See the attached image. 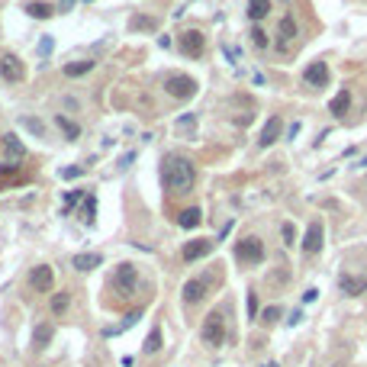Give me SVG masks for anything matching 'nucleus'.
<instances>
[{
	"instance_id": "obj_1",
	"label": "nucleus",
	"mask_w": 367,
	"mask_h": 367,
	"mask_svg": "<svg viewBox=\"0 0 367 367\" xmlns=\"http://www.w3.org/2000/svg\"><path fill=\"white\" fill-rule=\"evenodd\" d=\"M161 174H164L168 190H174V193H190L193 183H197V168H193V161H187V158H180V155L164 158Z\"/></svg>"
},
{
	"instance_id": "obj_2",
	"label": "nucleus",
	"mask_w": 367,
	"mask_h": 367,
	"mask_svg": "<svg viewBox=\"0 0 367 367\" xmlns=\"http://www.w3.org/2000/svg\"><path fill=\"white\" fill-rule=\"evenodd\" d=\"M200 338H203L210 348H223V345H226V316H223V309H213V313L203 319Z\"/></svg>"
},
{
	"instance_id": "obj_3",
	"label": "nucleus",
	"mask_w": 367,
	"mask_h": 367,
	"mask_svg": "<svg viewBox=\"0 0 367 367\" xmlns=\"http://www.w3.org/2000/svg\"><path fill=\"white\" fill-rule=\"evenodd\" d=\"M113 287L119 293V300H132V297H136V293H139V271H136V264L122 261L116 277H113Z\"/></svg>"
},
{
	"instance_id": "obj_4",
	"label": "nucleus",
	"mask_w": 367,
	"mask_h": 367,
	"mask_svg": "<svg viewBox=\"0 0 367 367\" xmlns=\"http://www.w3.org/2000/svg\"><path fill=\"white\" fill-rule=\"evenodd\" d=\"M164 90L174 97V100H180V103H187V100H193L197 97V81H193L190 75H171L168 81H164Z\"/></svg>"
},
{
	"instance_id": "obj_5",
	"label": "nucleus",
	"mask_w": 367,
	"mask_h": 367,
	"mask_svg": "<svg viewBox=\"0 0 367 367\" xmlns=\"http://www.w3.org/2000/svg\"><path fill=\"white\" fill-rule=\"evenodd\" d=\"M177 45H180V52L187 55V58H203V52H206V35H203L200 29H187V32L177 35Z\"/></svg>"
},
{
	"instance_id": "obj_6",
	"label": "nucleus",
	"mask_w": 367,
	"mask_h": 367,
	"mask_svg": "<svg viewBox=\"0 0 367 367\" xmlns=\"http://www.w3.org/2000/svg\"><path fill=\"white\" fill-rule=\"evenodd\" d=\"M235 254H238V261H242V264H261V261H264V245H261V238L248 235V238H242V242H238Z\"/></svg>"
},
{
	"instance_id": "obj_7",
	"label": "nucleus",
	"mask_w": 367,
	"mask_h": 367,
	"mask_svg": "<svg viewBox=\"0 0 367 367\" xmlns=\"http://www.w3.org/2000/svg\"><path fill=\"white\" fill-rule=\"evenodd\" d=\"M52 284H55V271L48 264H35L32 271H29V287L35 290V293H48L52 290Z\"/></svg>"
},
{
	"instance_id": "obj_8",
	"label": "nucleus",
	"mask_w": 367,
	"mask_h": 367,
	"mask_svg": "<svg viewBox=\"0 0 367 367\" xmlns=\"http://www.w3.org/2000/svg\"><path fill=\"white\" fill-rule=\"evenodd\" d=\"M0 78H4L7 84H20L23 78H26V68H23V61L16 55H4L0 58Z\"/></svg>"
},
{
	"instance_id": "obj_9",
	"label": "nucleus",
	"mask_w": 367,
	"mask_h": 367,
	"mask_svg": "<svg viewBox=\"0 0 367 367\" xmlns=\"http://www.w3.org/2000/svg\"><path fill=\"white\" fill-rule=\"evenodd\" d=\"M322 235H325L322 223H319V219H313L309 229H306V235H303V251H306V254H319V248H322Z\"/></svg>"
},
{
	"instance_id": "obj_10",
	"label": "nucleus",
	"mask_w": 367,
	"mask_h": 367,
	"mask_svg": "<svg viewBox=\"0 0 367 367\" xmlns=\"http://www.w3.org/2000/svg\"><path fill=\"white\" fill-rule=\"evenodd\" d=\"M206 287H210V277H193V280H187L183 284V303H200L203 297H206Z\"/></svg>"
},
{
	"instance_id": "obj_11",
	"label": "nucleus",
	"mask_w": 367,
	"mask_h": 367,
	"mask_svg": "<svg viewBox=\"0 0 367 367\" xmlns=\"http://www.w3.org/2000/svg\"><path fill=\"white\" fill-rule=\"evenodd\" d=\"M213 251V242L210 238H193V242H187L183 245V261H200V258H206V254Z\"/></svg>"
},
{
	"instance_id": "obj_12",
	"label": "nucleus",
	"mask_w": 367,
	"mask_h": 367,
	"mask_svg": "<svg viewBox=\"0 0 367 367\" xmlns=\"http://www.w3.org/2000/svg\"><path fill=\"white\" fill-rule=\"evenodd\" d=\"M280 129H284V119H280V116L274 113L271 119L264 122V129H261V139H258V145H261V149H271V145L280 139Z\"/></svg>"
},
{
	"instance_id": "obj_13",
	"label": "nucleus",
	"mask_w": 367,
	"mask_h": 367,
	"mask_svg": "<svg viewBox=\"0 0 367 367\" xmlns=\"http://www.w3.org/2000/svg\"><path fill=\"white\" fill-rule=\"evenodd\" d=\"M174 132L187 142H197V113H183L174 119Z\"/></svg>"
},
{
	"instance_id": "obj_14",
	"label": "nucleus",
	"mask_w": 367,
	"mask_h": 367,
	"mask_svg": "<svg viewBox=\"0 0 367 367\" xmlns=\"http://www.w3.org/2000/svg\"><path fill=\"white\" fill-rule=\"evenodd\" d=\"M303 81L309 84V87H325V81H328V68H325V61H313V65L303 71Z\"/></svg>"
},
{
	"instance_id": "obj_15",
	"label": "nucleus",
	"mask_w": 367,
	"mask_h": 367,
	"mask_svg": "<svg viewBox=\"0 0 367 367\" xmlns=\"http://www.w3.org/2000/svg\"><path fill=\"white\" fill-rule=\"evenodd\" d=\"M297 35H300L297 20H293L290 13H287V16H280V26H277V42H280V48H287V42H293Z\"/></svg>"
},
{
	"instance_id": "obj_16",
	"label": "nucleus",
	"mask_w": 367,
	"mask_h": 367,
	"mask_svg": "<svg viewBox=\"0 0 367 367\" xmlns=\"http://www.w3.org/2000/svg\"><path fill=\"white\" fill-rule=\"evenodd\" d=\"M4 152H7L10 161H23V158H26V145L20 142V136L7 132V136H4Z\"/></svg>"
},
{
	"instance_id": "obj_17",
	"label": "nucleus",
	"mask_w": 367,
	"mask_h": 367,
	"mask_svg": "<svg viewBox=\"0 0 367 367\" xmlns=\"http://www.w3.org/2000/svg\"><path fill=\"white\" fill-rule=\"evenodd\" d=\"M100 264H103V258H100V254H90V251L75 254V258H71V267L81 271V274H87V271H94V267H100Z\"/></svg>"
},
{
	"instance_id": "obj_18",
	"label": "nucleus",
	"mask_w": 367,
	"mask_h": 367,
	"mask_svg": "<svg viewBox=\"0 0 367 367\" xmlns=\"http://www.w3.org/2000/svg\"><path fill=\"white\" fill-rule=\"evenodd\" d=\"M55 122H58V129H61V136H65L68 142H78V139H81V126H78V122H75V119H68L65 113H58V116H55Z\"/></svg>"
},
{
	"instance_id": "obj_19",
	"label": "nucleus",
	"mask_w": 367,
	"mask_h": 367,
	"mask_svg": "<svg viewBox=\"0 0 367 367\" xmlns=\"http://www.w3.org/2000/svg\"><path fill=\"white\" fill-rule=\"evenodd\" d=\"M338 284H341V290H345L348 297H361V293L367 290V277H351V274H345Z\"/></svg>"
},
{
	"instance_id": "obj_20",
	"label": "nucleus",
	"mask_w": 367,
	"mask_h": 367,
	"mask_svg": "<svg viewBox=\"0 0 367 367\" xmlns=\"http://www.w3.org/2000/svg\"><path fill=\"white\" fill-rule=\"evenodd\" d=\"M94 68H97L94 58H81V61H71V65H65V75H68V78H84V75H90Z\"/></svg>"
},
{
	"instance_id": "obj_21",
	"label": "nucleus",
	"mask_w": 367,
	"mask_h": 367,
	"mask_svg": "<svg viewBox=\"0 0 367 367\" xmlns=\"http://www.w3.org/2000/svg\"><path fill=\"white\" fill-rule=\"evenodd\" d=\"M348 106H351V90H338L332 97V103H328V113H332V116H345Z\"/></svg>"
},
{
	"instance_id": "obj_22",
	"label": "nucleus",
	"mask_w": 367,
	"mask_h": 367,
	"mask_svg": "<svg viewBox=\"0 0 367 367\" xmlns=\"http://www.w3.org/2000/svg\"><path fill=\"white\" fill-rule=\"evenodd\" d=\"M200 223H203L200 206H190V210H183V213L177 216V226H180V229H197Z\"/></svg>"
},
{
	"instance_id": "obj_23",
	"label": "nucleus",
	"mask_w": 367,
	"mask_h": 367,
	"mask_svg": "<svg viewBox=\"0 0 367 367\" xmlns=\"http://www.w3.org/2000/svg\"><path fill=\"white\" fill-rule=\"evenodd\" d=\"M267 13H271V0H248V20L261 23Z\"/></svg>"
},
{
	"instance_id": "obj_24",
	"label": "nucleus",
	"mask_w": 367,
	"mask_h": 367,
	"mask_svg": "<svg viewBox=\"0 0 367 367\" xmlns=\"http://www.w3.org/2000/svg\"><path fill=\"white\" fill-rule=\"evenodd\" d=\"M26 13H29L32 20H48V16L55 13V10L48 7L45 0H29V4H26Z\"/></svg>"
},
{
	"instance_id": "obj_25",
	"label": "nucleus",
	"mask_w": 367,
	"mask_h": 367,
	"mask_svg": "<svg viewBox=\"0 0 367 367\" xmlns=\"http://www.w3.org/2000/svg\"><path fill=\"white\" fill-rule=\"evenodd\" d=\"M161 348H164V335H161V325H155L145 338V354H158Z\"/></svg>"
},
{
	"instance_id": "obj_26",
	"label": "nucleus",
	"mask_w": 367,
	"mask_h": 367,
	"mask_svg": "<svg viewBox=\"0 0 367 367\" xmlns=\"http://www.w3.org/2000/svg\"><path fill=\"white\" fill-rule=\"evenodd\" d=\"M68 306H71V293H68V290L52 293V316H65Z\"/></svg>"
},
{
	"instance_id": "obj_27",
	"label": "nucleus",
	"mask_w": 367,
	"mask_h": 367,
	"mask_svg": "<svg viewBox=\"0 0 367 367\" xmlns=\"http://www.w3.org/2000/svg\"><path fill=\"white\" fill-rule=\"evenodd\" d=\"M52 335H55L52 325H35V332H32V348H45L48 341H52Z\"/></svg>"
},
{
	"instance_id": "obj_28",
	"label": "nucleus",
	"mask_w": 367,
	"mask_h": 367,
	"mask_svg": "<svg viewBox=\"0 0 367 367\" xmlns=\"http://www.w3.org/2000/svg\"><path fill=\"white\" fill-rule=\"evenodd\" d=\"M139 319H142V313H139V309H136V313H129L126 319H122V325H116V328H106V335H122L126 328H132V325H136Z\"/></svg>"
},
{
	"instance_id": "obj_29",
	"label": "nucleus",
	"mask_w": 367,
	"mask_h": 367,
	"mask_svg": "<svg viewBox=\"0 0 367 367\" xmlns=\"http://www.w3.org/2000/svg\"><path fill=\"white\" fill-rule=\"evenodd\" d=\"M251 42H254V48H267V45H271V39H267V32L258 26V23H254V26H251Z\"/></svg>"
},
{
	"instance_id": "obj_30",
	"label": "nucleus",
	"mask_w": 367,
	"mask_h": 367,
	"mask_svg": "<svg viewBox=\"0 0 367 367\" xmlns=\"http://www.w3.org/2000/svg\"><path fill=\"white\" fill-rule=\"evenodd\" d=\"M20 122H23V126H26V129L32 132V136H39V139L45 136V126H42L39 119H32V116H20Z\"/></svg>"
},
{
	"instance_id": "obj_31",
	"label": "nucleus",
	"mask_w": 367,
	"mask_h": 367,
	"mask_svg": "<svg viewBox=\"0 0 367 367\" xmlns=\"http://www.w3.org/2000/svg\"><path fill=\"white\" fill-rule=\"evenodd\" d=\"M94 216H97V197H87V200H84V226H90L94 223Z\"/></svg>"
},
{
	"instance_id": "obj_32",
	"label": "nucleus",
	"mask_w": 367,
	"mask_h": 367,
	"mask_svg": "<svg viewBox=\"0 0 367 367\" xmlns=\"http://www.w3.org/2000/svg\"><path fill=\"white\" fill-rule=\"evenodd\" d=\"M132 29H158V20L155 16H136L132 20Z\"/></svg>"
},
{
	"instance_id": "obj_33",
	"label": "nucleus",
	"mask_w": 367,
	"mask_h": 367,
	"mask_svg": "<svg viewBox=\"0 0 367 367\" xmlns=\"http://www.w3.org/2000/svg\"><path fill=\"white\" fill-rule=\"evenodd\" d=\"M245 313H248V319H258V297L254 293L245 297Z\"/></svg>"
},
{
	"instance_id": "obj_34",
	"label": "nucleus",
	"mask_w": 367,
	"mask_h": 367,
	"mask_svg": "<svg viewBox=\"0 0 367 367\" xmlns=\"http://www.w3.org/2000/svg\"><path fill=\"white\" fill-rule=\"evenodd\" d=\"M52 48H55V39H52V35H42V42H39V55H42V61L52 55Z\"/></svg>"
},
{
	"instance_id": "obj_35",
	"label": "nucleus",
	"mask_w": 367,
	"mask_h": 367,
	"mask_svg": "<svg viewBox=\"0 0 367 367\" xmlns=\"http://www.w3.org/2000/svg\"><path fill=\"white\" fill-rule=\"evenodd\" d=\"M280 235H284V245H293V242H297V232H293V226H290V223L280 226Z\"/></svg>"
},
{
	"instance_id": "obj_36",
	"label": "nucleus",
	"mask_w": 367,
	"mask_h": 367,
	"mask_svg": "<svg viewBox=\"0 0 367 367\" xmlns=\"http://www.w3.org/2000/svg\"><path fill=\"white\" fill-rule=\"evenodd\" d=\"M81 197H84V190H71V193H65V210H71V206H75Z\"/></svg>"
},
{
	"instance_id": "obj_37",
	"label": "nucleus",
	"mask_w": 367,
	"mask_h": 367,
	"mask_svg": "<svg viewBox=\"0 0 367 367\" xmlns=\"http://www.w3.org/2000/svg\"><path fill=\"white\" fill-rule=\"evenodd\" d=\"M274 319H280V309H277V306H271V309H264V313H261V322L271 325Z\"/></svg>"
},
{
	"instance_id": "obj_38",
	"label": "nucleus",
	"mask_w": 367,
	"mask_h": 367,
	"mask_svg": "<svg viewBox=\"0 0 367 367\" xmlns=\"http://www.w3.org/2000/svg\"><path fill=\"white\" fill-rule=\"evenodd\" d=\"M81 174H84V168H61V177H65V180H75Z\"/></svg>"
},
{
	"instance_id": "obj_39",
	"label": "nucleus",
	"mask_w": 367,
	"mask_h": 367,
	"mask_svg": "<svg viewBox=\"0 0 367 367\" xmlns=\"http://www.w3.org/2000/svg\"><path fill=\"white\" fill-rule=\"evenodd\" d=\"M300 319H303V309H293V313L287 316V325H300Z\"/></svg>"
},
{
	"instance_id": "obj_40",
	"label": "nucleus",
	"mask_w": 367,
	"mask_h": 367,
	"mask_svg": "<svg viewBox=\"0 0 367 367\" xmlns=\"http://www.w3.org/2000/svg\"><path fill=\"white\" fill-rule=\"evenodd\" d=\"M132 161H136V152H126V155H122V158H119V168H129Z\"/></svg>"
},
{
	"instance_id": "obj_41",
	"label": "nucleus",
	"mask_w": 367,
	"mask_h": 367,
	"mask_svg": "<svg viewBox=\"0 0 367 367\" xmlns=\"http://www.w3.org/2000/svg\"><path fill=\"white\" fill-rule=\"evenodd\" d=\"M316 297H319V290H316V287H309V290L303 293V303H316Z\"/></svg>"
},
{
	"instance_id": "obj_42",
	"label": "nucleus",
	"mask_w": 367,
	"mask_h": 367,
	"mask_svg": "<svg viewBox=\"0 0 367 367\" xmlns=\"http://www.w3.org/2000/svg\"><path fill=\"white\" fill-rule=\"evenodd\" d=\"M300 136V122H290V129H287V139H297Z\"/></svg>"
},
{
	"instance_id": "obj_43",
	"label": "nucleus",
	"mask_w": 367,
	"mask_h": 367,
	"mask_svg": "<svg viewBox=\"0 0 367 367\" xmlns=\"http://www.w3.org/2000/svg\"><path fill=\"white\" fill-rule=\"evenodd\" d=\"M75 4H78V0H61V4H58V10H61V13H68V10L75 7Z\"/></svg>"
},
{
	"instance_id": "obj_44",
	"label": "nucleus",
	"mask_w": 367,
	"mask_h": 367,
	"mask_svg": "<svg viewBox=\"0 0 367 367\" xmlns=\"http://www.w3.org/2000/svg\"><path fill=\"white\" fill-rule=\"evenodd\" d=\"M229 232H232V223H226V226H223V229H219V242H223V238H226V235H229Z\"/></svg>"
}]
</instances>
